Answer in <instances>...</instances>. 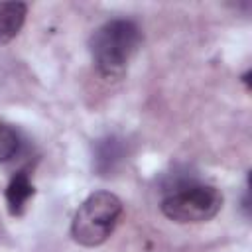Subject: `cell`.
<instances>
[{
	"label": "cell",
	"mask_w": 252,
	"mask_h": 252,
	"mask_svg": "<svg viewBox=\"0 0 252 252\" xmlns=\"http://www.w3.org/2000/svg\"><path fill=\"white\" fill-rule=\"evenodd\" d=\"M142 41V32L136 22L126 18H116L104 22L89 41L91 57L94 67L102 77L114 79L120 77L132 55L138 51Z\"/></svg>",
	"instance_id": "obj_1"
},
{
	"label": "cell",
	"mask_w": 252,
	"mask_h": 252,
	"mask_svg": "<svg viewBox=\"0 0 252 252\" xmlns=\"http://www.w3.org/2000/svg\"><path fill=\"white\" fill-rule=\"evenodd\" d=\"M120 215L122 201L114 193L94 191L79 205L71 222V234L81 246H98L112 234Z\"/></svg>",
	"instance_id": "obj_2"
},
{
	"label": "cell",
	"mask_w": 252,
	"mask_h": 252,
	"mask_svg": "<svg viewBox=\"0 0 252 252\" xmlns=\"http://www.w3.org/2000/svg\"><path fill=\"white\" fill-rule=\"evenodd\" d=\"M220 207V191L197 181L171 189L161 201V213L175 222H205L213 219Z\"/></svg>",
	"instance_id": "obj_3"
},
{
	"label": "cell",
	"mask_w": 252,
	"mask_h": 252,
	"mask_svg": "<svg viewBox=\"0 0 252 252\" xmlns=\"http://www.w3.org/2000/svg\"><path fill=\"white\" fill-rule=\"evenodd\" d=\"M124 142L116 136H106L94 146V169L100 175L112 173L124 159Z\"/></svg>",
	"instance_id": "obj_4"
},
{
	"label": "cell",
	"mask_w": 252,
	"mask_h": 252,
	"mask_svg": "<svg viewBox=\"0 0 252 252\" xmlns=\"http://www.w3.org/2000/svg\"><path fill=\"white\" fill-rule=\"evenodd\" d=\"M33 193H35V189H33L30 175L26 171H18L6 187V205H8L10 215H14V217L22 215L28 201L33 197Z\"/></svg>",
	"instance_id": "obj_5"
},
{
	"label": "cell",
	"mask_w": 252,
	"mask_h": 252,
	"mask_svg": "<svg viewBox=\"0 0 252 252\" xmlns=\"http://www.w3.org/2000/svg\"><path fill=\"white\" fill-rule=\"evenodd\" d=\"M26 14L28 6L24 2H0V45L20 33Z\"/></svg>",
	"instance_id": "obj_6"
},
{
	"label": "cell",
	"mask_w": 252,
	"mask_h": 252,
	"mask_svg": "<svg viewBox=\"0 0 252 252\" xmlns=\"http://www.w3.org/2000/svg\"><path fill=\"white\" fill-rule=\"evenodd\" d=\"M20 150V136L18 132L0 120V163L10 161Z\"/></svg>",
	"instance_id": "obj_7"
}]
</instances>
